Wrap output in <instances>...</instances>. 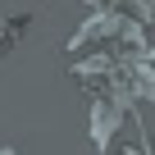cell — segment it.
<instances>
[{"mask_svg":"<svg viewBox=\"0 0 155 155\" xmlns=\"http://www.w3.org/2000/svg\"><path fill=\"white\" fill-rule=\"evenodd\" d=\"M28 23H32V14H14V18H5V14H0V55H5V50H14V41L28 32Z\"/></svg>","mask_w":155,"mask_h":155,"instance_id":"cell-1","label":"cell"}]
</instances>
